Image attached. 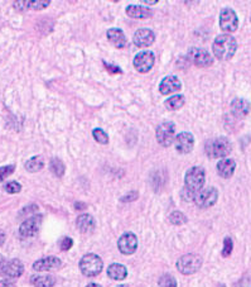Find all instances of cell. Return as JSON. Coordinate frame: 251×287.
I'll return each instance as SVG.
<instances>
[{"label": "cell", "mask_w": 251, "mask_h": 287, "mask_svg": "<svg viewBox=\"0 0 251 287\" xmlns=\"http://www.w3.org/2000/svg\"><path fill=\"white\" fill-rule=\"evenodd\" d=\"M204 178H206V172L203 168L198 166L191 167L184 176V190L189 191L196 196L197 192L203 189Z\"/></svg>", "instance_id": "7a4b0ae2"}, {"label": "cell", "mask_w": 251, "mask_h": 287, "mask_svg": "<svg viewBox=\"0 0 251 287\" xmlns=\"http://www.w3.org/2000/svg\"><path fill=\"white\" fill-rule=\"evenodd\" d=\"M158 3V0H154V2H144V4H150V5H153V4H157Z\"/></svg>", "instance_id": "7bdbcfd3"}, {"label": "cell", "mask_w": 251, "mask_h": 287, "mask_svg": "<svg viewBox=\"0 0 251 287\" xmlns=\"http://www.w3.org/2000/svg\"><path fill=\"white\" fill-rule=\"evenodd\" d=\"M155 62V56L152 51L139 52L134 58V67L138 73L147 74L153 68Z\"/></svg>", "instance_id": "ba28073f"}, {"label": "cell", "mask_w": 251, "mask_h": 287, "mask_svg": "<svg viewBox=\"0 0 251 287\" xmlns=\"http://www.w3.org/2000/svg\"><path fill=\"white\" fill-rule=\"evenodd\" d=\"M105 63V66H106V68L107 70L110 71V73H112V74H121L122 71L120 70L117 66H112V65H109V63H106V62H104Z\"/></svg>", "instance_id": "8d00e7d4"}, {"label": "cell", "mask_w": 251, "mask_h": 287, "mask_svg": "<svg viewBox=\"0 0 251 287\" xmlns=\"http://www.w3.org/2000/svg\"><path fill=\"white\" fill-rule=\"evenodd\" d=\"M169 222L174 225H182L187 223V218L183 212L181 211H173L169 215Z\"/></svg>", "instance_id": "f1b7e54d"}, {"label": "cell", "mask_w": 251, "mask_h": 287, "mask_svg": "<svg viewBox=\"0 0 251 287\" xmlns=\"http://www.w3.org/2000/svg\"><path fill=\"white\" fill-rule=\"evenodd\" d=\"M4 262H5V258L0 255V268H2V266L4 265Z\"/></svg>", "instance_id": "60d3db41"}, {"label": "cell", "mask_w": 251, "mask_h": 287, "mask_svg": "<svg viewBox=\"0 0 251 287\" xmlns=\"http://www.w3.org/2000/svg\"><path fill=\"white\" fill-rule=\"evenodd\" d=\"M51 171L57 177H62L65 175V165H63L62 161L58 160V158H52V161H51Z\"/></svg>", "instance_id": "4316f807"}, {"label": "cell", "mask_w": 251, "mask_h": 287, "mask_svg": "<svg viewBox=\"0 0 251 287\" xmlns=\"http://www.w3.org/2000/svg\"><path fill=\"white\" fill-rule=\"evenodd\" d=\"M214 55L221 61H227L236 53L237 42L232 35L221 34L214 41Z\"/></svg>", "instance_id": "6da1fadb"}, {"label": "cell", "mask_w": 251, "mask_h": 287, "mask_svg": "<svg viewBox=\"0 0 251 287\" xmlns=\"http://www.w3.org/2000/svg\"><path fill=\"white\" fill-rule=\"evenodd\" d=\"M102 260L97 255L89 253L85 255L80 261V270L87 277H94L97 276L102 271Z\"/></svg>", "instance_id": "277c9868"}, {"label": "cell", "mask_w": 251, "mask_h": 287, "mask_svg": "<svg viewBox=\"0 0 251 287\" xmlns=\"http://www.w3.org/2000/svg\"><path fill=\"white\" fill-rule=\"evenodd\" d=\"M155 41V34L152 29H148V28H142V29H138L135 32L134 37H133V42L137 47H149L154 43Z\"/></svg>", "instance_id": "9a60e30c"}, {"label": "cell", "mask_w": 251, "mask_h": 287, "mask_svg": "<svg viewBox=\"0 0 251 287\" xmlns=\"http://www.w3.org/2000/svg\"><path fill=\"white\" fill-rule=\"evenodd\" d=\"M235 287H251V276L250 275H245L239 282L236 283Z\"/></svg>", "instance_id": "e575fe53"}, {"label": "cell", "mask_w": 251, "mask_h": 287, "mask_svg": "<svg viewBox=\"0 0 251 287\" xmlns=\"http://www.w3.org/2000/svg\"><path fill=\"white\" fill-rule=\"evenodd\" d=\"M107 275H109V277L112 278V280L121 281L128 276V270L125 266L120 265V263H112V265L109 266V268H107Z\"/></svg>", "instance_id": "603a6c76"}, {"label": "cell", "mask_w": 251, "mask_h": 287, "mask_svg": "<svg viewBox=\"0 0 251 287\" xmlns=\"http://www.w3.org/2000/svg\"><path fill=\"white\" fill-rule=\"evenodd\" d=\"M194 146V138L191 133L183 132L179 133L176 138H174V147H176L177 152L186 155L193 150Z\"/></svg>", "instance_id": "4fadbf2b"}, {"label": "cell", "mask_w": 251, "mask_h": 287, "mask_svg": "<svg viewBox=\"0 0 251 287\" xmlns=\"http://www.w3.org/2000/svg\"><path fill=\"white\" fill-rule=\"evenodd\" d=\"M92 135H94L95 140L100 145H107L109 143V135L104 132L102 129L100 128H96V129L92 130Z\"/></svg>", "instance_id": "83f0119b"}, {"label": "cell", "mask_w": 251, "mask_h": 287, "mask_svg": "<svg viewBox=\"0 0 251 287\" xmlns=\"http://www.w3.org/2000/svg\"><path fill=\"white\" fill-rule=\"evenodd\" d=\"M182 89V84L177 76H167L163 79L159 85V91L162 95H172L174 93H178Z\"/></svg>", "instance_id": "e0dca14e"}, {"label": "cell", "mask_w": 251, "mask_h": 287, "mask_svg": "<svg viewBox=\"0 0 251 287\" xmlns=\"http://www.w3.org/2000/svg\"><path fill=\"white\" fill-rule=\"evenodd\" d=\"M250 102L245 99H235L234 101L231 102V110L232 114L235 115L236 118H245L247 114L250 113Z\"/></svg>", "instance_id": "ffe728a7"}, {"label": "cell", "mask_w": 251, "mask_h": 287, "mask_svg": "<svg viewBox=\"0 0 251 287\" xmlns=\"http://www.w3.org/2000/svg\"><path fill=\"white\" fill-rule=\"evenodd\" d=\"M5 191L9 192V194H18V192H20L22 190V186H20L19 183H17V181H10V183H8L7 185L4 186Z\"/></svg>", "instance_id": "836d02e7"}, {"label": "cell", "mask_w": 251, "mask_h": 287, "mask_svg": "<svg viewBox=\"0 0 251 287\" xmlns=\"http://www.w3.org/2000/svg\"><path fill=\"white\" fill-rule=\"evenodd\" d=\"M107 40L111 43L114 47L116 48H124L127 46V37H125L124 32L119 28H111V29L107 30L106 33Z\"/></svg>", "instance_id": "ac0fdd59"}, {"label": "cell", "mask_w": 251, "mask_h": 287, "mask_svg": "<svg viewBox=\"0 0 251 287\" xmlns=\"http://www.w3.org/2000/svg\"><path fill=\"white\" fill-rule=\"evenodd\" d=\"M220 287H226V286H225V285H221Z\"/></svg>", "instance_id": "f6af8a7d"}, {"label": "cell", "mask_w": 251, "mask_h": 287, "mask_svg": "<svg viewBox=\"0 0 251 287\" xmlns=\"http://www.w3.org/2000/svg\"><path fill=\"white\" fill-rule=\"evenodd\" d=\"M127 14L129 17L135 18V19H144L149 18L153 14L152 10L148 9L147 7H140V5H129L127 8Z\"/></svg>", "instance_id": "44dd1931"}, {"label": "cell", "mask_w": 251, "mask_h": 287, "mask_svg": "<svg viewBox=\"0 0 251 287\" xmlns=\"http://www.w3.org/2000/svg\"><path fill=\"white\" fill-rule=\"evenodd\" d=\"M232 150V145L227 138L225 137H219L211 139L207 142L206 148V155L210 158H222L224 160L227 155H230Z\"/></svg>", "instance_id": "3957f363"}, {"label": "cell", "mask_w": 251, "mask_h": 287, "mask_svg": "<svg viewBox=\"0 0 251 287\" xmlns=\"http://www.w3.org/2000/svg\"><path fill=\"white\" fill-rule=\"evenodd\" d=\"M188 58L192 61V63H194L198 67H208L214 63L212 56L206 50H202V48H191L188 51Z\"/></svg>", "instance_id": "8fae6325"}, {"label": "cell", "mask_w": 251, "mask_h": 287, "mask_svg": "<svg viewBox=\"0 0 251 287\" xmlns=\"http://www.w3.org/2000/svg\"><path fill=\"white\" fill-rule=\"evenodd\" d=\"M117 247L122 255L130 256L137 250L138 248V238L137 235L133 233H125L120 237L119 242H117Z\"/></svg>", "instance_id": "5bb4252c"}, {"label": "cell", "mask_w": 251, "mask_h": 287, "mask_svg": "<svg viewBox=\"0 0 251 287\" xmlns=\"http://www.w3.org/2000/svg\"><path fill=\"white\" fill-rule=\"evenodd\" d=\"M4 242H5V233L0 229V245L4 244Z\"/></svg>", "instance_id": "f35d334b"}, {"label": "cell", "mask_w": 251, "mask_h": 287, "mask_svg": "<svg viewBox=\"0 0 251 287\" xmlns=\"http://www.w3.org/2000/svg\"><path fill=\"white\" fill-rule=\"evenodd\" d=\"M24 272V266L19 260L5 261L0 268V275L8 278H18Z\"/></svg>", "instance_id": "7c38bea8"}, {"label": "cell", "mask_w": 251, "mask_h": 287, "mask_svg": "<svg viewBox=\"0 0 251 287\" xmlns=\"http://www.w3.org/2000/svg\"><path fill=\"white\" fill-rule=\"evenodd\" d=\"M232 249H234V242L230 237H226L224 240V249H222V256L224 257H229L231 255Z\"/></svg>", "instance_id": "d6a6232c"}, {"label": "cell", "mask_w": 251, "mask_h": 287, "mask_svg": "<svg viewBox=\"0 0 251 287\" xmlns=\"http://www.w3.org/2000/svg\"><path fill=\"white\" fill-rule=\"evenodd\" d=\"M236 168V162L232 158H224L217 163V172L221 177L230 178L235 172Z\"/></svg>", "instance_id": "d6986e66"}, {"label": "cell", "mask_w": 251, "mask_h": 287, "mask_svg": "<svg viewBox=\"0 0 251 287\" xmlns=\"http://www.w3.org/2000/svg\"><path fill=\"white\" fill-rule=\"evenodd\" d=\"M117 287H129L128 285H120V286H117Z\"/></svg>", "instance_id": "ee69618b"}, {"label": "cell", "mask_w": 251, "mask_h": 287, "mask_svg": "<svg viewBox=\"0 0 251 287\" xmlns=\"http://www.w3.org/2000/svg\"><path fill=\"white\" fill-rule=\"evenodd\" d=\"M86 287H102V286H100L99 283H90V285H87Z\"/></svg>", "instance_id": "b9f144b4"}, {"label": "cell", "mask_w": 251, "mask_h": 287, "mask_svg": "<svg viewBox=\"0 0 251 287\" xmlns=\"http://www.w3.org/2000/svg\"><path fill=\"white\" fill-rule=\"evenodd\" d=\"M51 4L50 0H43V2H25L27 5V9H34V10H40L47 8Z\"/></svg>", "instance_id": "f546056e"}, {"label": "cell", "mask_w": 251, "mask_h": 287, "mask_svg": "<svg viewBox=\"0 0 251 287\" xmlns=\"http://www.w3.org/2000/svg\"><path fill=\"white\" fill-rule=\"evenodd\" d=\"M62 266V261L57 257H45L35 261L33 263V270L37 272H43V271H53L58 270Z\"/></svg>", "instance_id": "2e32d148"}, {"label": "cell", "mask_w": 251, "mask_h": 287, "mask_svg": "<svg viewBox=\"0 0 251 287\" xmlns=\"http://www.w3.org/2000/svg\"><path fill=\"white\" fill-rule=\"evenodd\" d=\"M0 287H13V283L8 280L0 281Z\"/></svg>", "instance_id": "74e56055"}, {"label": "cell", "mask_w": 251, "mask_h": 287, "mask_svg": "<svg viewBox=\"0 0 251 287\" xmlns=\"http://www.w3.org/2000/svg\"><path fill=\"white\" fill-rule=\"evenodd\" d=\"M159 287H177L176 278L171 275H164L163 277H160Z\"/></svg>", "instance_id": "4dcf8cb0"}, {"label": "cell", "mask_w": 251, "mask_h": 287, "mask_svg": "<svg viewBox=\"0 0 251 287\" xmlns=\"http://www.w3.org/2000/svg\"><path fill=\"white\" fill-rule=\"evenodd\" d=\"M30 282L34 287H53L56 285V278L51 275L32 276Z\"/></svg>", "instance_id": "cb8c5ba5"}, {"label": "cell", "mask_w": 251, "mask_h": 287, "mask_svg": "<svg viewBox=\"0 0 251 287\" xmlns=\"http://www.w3.org/2000/svg\"><path fill=\"white\" fill-rule=\"evenodd\" d=\"M40 224H42V215H33L22 223L19 227V234L23 238L34 237L39 230Z\"/></svg>", "instance_id": "30bf717a"}, {"label": "cell", "mask_w": 251, "mask_h": 287, "mask_svg": "<svg viewBox=\"0 0 251 287\" xmlns=\"http://www.w3.org/2000/svg\"><path fill=\"white\" fill-rule=\"evenodd\" d=\"M45 167V160L42 156H34L25 162V170L28 172H38Z\"/></svg>", "instance_id": "d4e9b609"}, {"label": "cell", "mask_w": 251, "mask_h": 287, "mask_svg": "<svg viewBox=\"0 0 251 287\" xmlns=\"http://www.w3.org/2000/svg\"><path fill=\"white\" fill-rule=\"evenodd\" d=\"M239 27V18L231 8H225L220 14V28L226 33H232Z\"/></svg>", "instance_id": "52a82bcc"}, {"label": "cell", "mask_w": 251, "mask_h": 287, "mask_svg": "<svg viewBox=\"0 0 251 287\" xmlns=\"http://www.w3.org/2000/svg\"><path fill=\"white\" fill-rule=\"evenodd\" d=\"M174 124L172 122H164L158 125L157 140L162 147H169L174 143Z\"/></svg>", "instance_id": "9c48e42d"}, {"label": "cell", "mask_w": 251, "mask_h": 287, "mask_svg": "<svg viewBox=\"0 0 251 287\" xmlns=\"http://www.w3.org/2000/svg\"><path fill=\"white\" fill-rule=\"evenodd\" d=\"M77 224L78 230L81 233H91L95 229V219L90 214H82L77 218Z\"/></svg>", "instance_id": "7402d4cb"}, {"label": "cell", "mask_w": 251, "mask_h": 287, "mask_svg": "<svg viewBox=\"0 0 251 287\" xmlns=\"http://www.w3.org/2000/svg\"><path fill=\"white\" fill-rule=\"evenodd\" d=\"M72 245H73V240L71 239V238L66 237V238H63L62 242H61V249L68 250L71 247H72Z\"/></svg>", "instance_id": "d590c367"}, {"label": "cell", "mask_w": 251, "mask_h": 287, "mask_svg": "<svg viewBox=\"0 0 251 287\" xmlns=\"http://www.w3.org/2000/svg\"><path fill=\"white\" fill-rule=\"evenodd\" d=\"M202 266V258L198 255H186L177 262V268L183 275H192L197 272Z\"/></svg>", "instance_id": "5b68a950"}, {"label": "cell", "mask_w": 251, "mask_h": 287, "mask_svg": "<svg viewBox=\"0 0 251 287\" xmlns=\"http://www.w3.org/2000/svg\"><path fill=\"white\" fill-rule=\"evenodd\" d=\"M164 105L168 110L181 109V107L184 105V96L183 95H173L172 97H169V99L165 100Z\"/></svg>", "instance_id": "484cf974"}, {"label": "cell", "mask_w": 251, "mask_h": 287, "mask_svg": "<svg viewBox=\"0 0 251 287\" xmlns=\"http://www.w3.org/2000/svg\"><path fill=\"white\" fill-rule=\"evenodd\" d=\"M219 199V191L215 188H206L199 192H197L194 196V204L201 209H207L216 204Z\"/></svg>", "instance_id": "8992f818"}, {"label": "cell", "mask_w": 251, "mask_h": 287, "mask_svg": "<svg viewBox=\"0 0 251 287\" xmlns=\"http://www.w3.org/2000/svg\"><path fill=\"white\" fill-rule=\"evenodd\" d=\"M83 207H86V205H85V204H81V202H77V204H76V209H77V210L83 209Z\"/></svg>", "instance_id": "ab89813d"}, {"label": "cell", "mask_w": 251, "mask_h": 287, "mask_svg": "<svg viewBox=\"0 0 251 287\" xmlns=\"http://www.w3.org/2000/svg\"><path fill=\"white\" fill-rule=\"evenodd\" d=\"M15 170V166L14 165H9V166H3L0 167V183L5 180L7 177H9Z\"/></svg>", "instance_id": "1f68e13d"}]
</instances>
